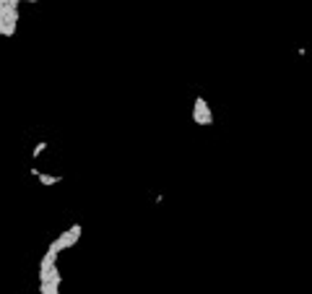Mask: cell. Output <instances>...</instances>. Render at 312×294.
<instances>
[{
  "label": "cell",
  "instance_id": "obj_6",
  "mask_svg": "<svg viewBox=\"0 0 312 294\" xmlns=\"http://www.w3.org/2000/svg\"><path fill=\"white\" fill-rule=\"evenodd\" d=\"M39 294H60V284H39Z\"/></svg>",
  "mask_w": 312,
  "mask_h": 294
},
{
  "label": "cell",
  "instance_id": "obj_1",
  "mask_svg": "<svg viewBox=\"0 0 312 294\" xmlns=\"http://www.w3.org/2000/svg\"><path fill=\"white\" fill-rule=\"evenodd\" d=\"M192 122L198 125V128L213 125V112H211V107L203 97H195V102H192Z\"/></svg>",
  "mask_w": 312,
  "mask_h": 294
},
{
  "label": "cell",
  "instance_id": "obj_3",
  "mask_svg": "<svg viewBox=\"0 0 312 294\" xmlns=\"http://www.w3.org/2000/svg\"><path fill=\"white\" fill-rule=\"evenodd\" d=\"M16 24H18V8L11 11H0V36H13L16 34Z\"/></svg>",
  "mask_w": 312,
  "mask_h": 294
},
{
  "label": "cell",
  "instance_id": "obj_8",
  "mask_svg": "<svg viewBox=\"0 0 312 294\" xmlns=\"http://www.w3.org/2000/svg\"><path fill=\"white\" fill-rule=\"evenodd\" d=\"M24 3H36V0H24Z\"/></svg>",
  "mask_w": 312,
  "mask_h": 294
},
{
  "label": "cell",
  "instance_id": "obj_7",
  "mask_svg": "<svg viewBox=\"0 0 312 294\" xmlns=\"http://www.w3.org/2000/svg\"><path fill=\"white\" fill-rule=\"evenodd\" d=\"M45 149H47V141H39L34 149H31V159H36V156H42L45 154Z\"/></svg>",
  "mask_w": 312,
  "mask_h": 294
},
{
  "label": "cell",
  "instance_id": "obj_5",
  "mask_svg": "<svg viewBox=\"0 0 312 294\" xmlns=\"http://www.w3.org/2000/svg\"><path fill=\"white\" fill-rule=\"evenodd\" d=\"M31 175L39 180V185H45V188H52V185H60L63 182L60 175H47V172H39V170H31Z\"/></svg>",
  "mask_w": 312,
  "mask_h": 294
},
{
  "label": "cell",
  "instance_id": "obj_2",
  "mask_svg": "<svg viewBox=\"0 0 312 294\" xmlns=\"http://www.w3.org/2000/svg\"><path fill=\"white\" fill-rule=\"evenodd\" d=\"M81 234H84V227L81 224H73V227H68L65 232H60V237L57 240H52L60 250H70L78 240H81Z\"/></svg>",
  "mask_w": 312,
  "mask_h": 294
},
{
  "label": "cell",
  "instance_id": "obj_4",
  "mask_svg": "<svg viewBox=\"0 0 312 294\" xmlns=\"http://www.w3.org/2000/svg\"><path fill=\"white\" fill-rule=\"evenodd\" d=\"M39 284H63V273L57 271V266L39 271Z\"/></svg>",
  "mask_w": 312,
  "mask_h": 294
}]
</instances>
